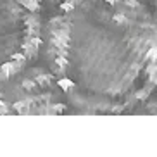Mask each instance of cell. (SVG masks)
Listing matches in <instances>:
<instances>
[{
	"mask_svg": "<svg viewBox=\"0 0 157 157\" xmlns=\"http://www.w3.org/2000/svg\"><path fill=\"white\" fill-rule=\"evenodd\" d=\"M47 52L60 86L102 109L131 107L157 85V19L140 0H66Z\"/></svg>",
	"mask_w": 157,
	"mask_h": 157,
	"instance_id": "1",
	"label": "cell"
},
{
	"mask_svg": "<svg viewBox=\"0 0 157 157\" xmlns=\"http://www.w3.org/2000/svg\"><path fill=\"white\" fill-rule=\"evenodd\" d=\"M43 43L40 0H0V81L17 76Z\"/></svg>",
	"mask_w": 157,
	"mask_h": 157,
	"instance_id": "2",
	"label": "cell"
}]
</instances>
